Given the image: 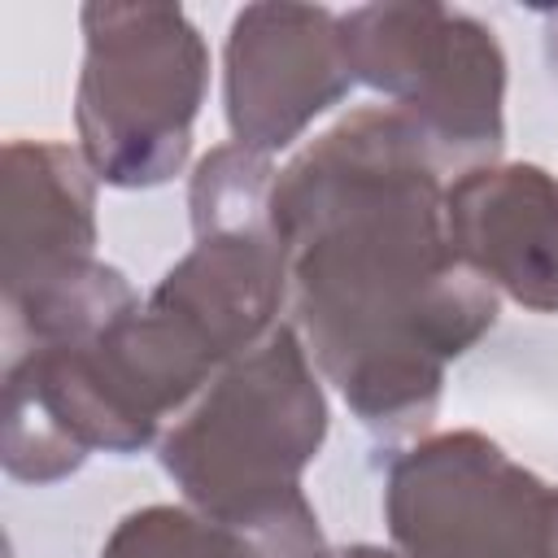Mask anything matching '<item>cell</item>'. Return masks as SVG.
<instances>
[{"label": "cell", "mask_w": 558, "mask_h": 558, "mask_svg": "<svg viewBox=\"0 0 558 558\" xmlns=\"http://www.w3.org/2000/svg\"><path fill=\"white\" fill-rule=\"evenodd\" d=\"M270 231L314 357L384 432L427 423L440 366L497 318L453 253L436 157L397 109H362L270 192Z\"/></svg>", "instance_id": "6da1fadb"}, {"label": "cell", "mask_w": 558, "mask_h": 558, "mask_svg": "<svg viewBox=\"0 0 558 558\" xmlns=\"http://www.w3.org/2000/svg\"><path fill=\"white\" fill-rule=\"evenodd\" d=\"M327 432L323 392L292 327L253 344L161 445L187 497L227 523L257 519L301 497V466Z\"/></svg>", "instance_id": "7a4b0ae2"}, {"label": "cell", "mask_w": 558, "mask_h": 558, "mask_svg": "<svg viewBox=\"0 0 558 558\" xmlns=\"http://www.w3.org/2000/svg\"><path fill=\"white\" fill-rule=\"evenodd\" d=\"M87 61L78 131L92 170L118 187L170 179L192 144L205 92V44L183 9H83Z\"/></svg>", "instance_id": "3957f363"}, {"label": "cell", "mask_w": 558, "mask_h": 558, "mask_svg": "<svg viewBox=\"0 0 558 558\" xmlns=\"http://www.w3.org/2000/svg\"><path fill=\"white\" fill-rule=\"evenodd\" d=\"M349 70L397 96L436 161L493 157L501 144L506 61L480 22L436 4L357 9L340 22Z\"/></svg>", "instance_id": "277c9868"}, {"label": "cell", "mask_w": 558, "mask_h": 558, "mask_svg": "<svg viewBox=\"0 0 558 558\" xmlns=\"http://www.w3.org/2000/svg\"><path fill=\"white\" fill-rule=\"evenodd\" d=\"M388 532L405 558H554V488L475 432L436 436L397 458Z\"/></svg>", "instance_id": "5b68a950"}, {"label": "cell", "mask_w": 558, "mask_h": 558, "mask_svg": "<svg viewBox=\"0 0 558 558\" xmlns=\"http://www.w3.org/2000/svg\"><path fill=\"white\" fill-rule=\"evenodd\" d=\"M353 83L340 22L327 9L253 4L227 39V122L253 153L296 140Z\"/></svg>", "instance_id": "8992f818"}, {"label": "cell", "mask_w": 558, "mask_h": 558, "mask_svg": "<svg viewBox=\"0 0 558 558\" xmlns=\"http://www.w3.org/2000/svg\"><path fill=\"white\" fill-rule=\"evenodd\" d=\"M453 253L519 305L558 310V179L541 166L471 170L445 192Z\"/></svg>", "instance_id": "52a82bcc"}, {"label": "cell", "mask_w": 558, "mask_h": 558, "mask_svg": "<svg viewBox=\"0 0 558 558\" xmlns=\"http://www.w3.org/2000/svg\"><path fill=\"white\" fill-rule=\"evenodd\" d=\"M92 187L70 148L13 140L4 148V310L35 301L92 262Z\"/></svg>", "instance_id": "ba28073f"}, {"label": "cell", "mask_w": 558, "mask_h": 558, "mask_svg": "<svg viewBox=\"0 0 558 558\" xmlns=\"http://www.w3.org/2000/svg\"><path fill=\"white\" fill-rule=\"evenodd\" d=\"M105 558H331L305 497L244 523L153 506L126 514Z\"/></svg>", "instance_id": "9c48e42d"}, {"label": "cell", "mask_w": 558, "mask_h": 558, "mask_svg": "<svg viewBox=\"0 0 558 558\" xmlns=\"http://www.w3.org/2000/svg\"><path fill=\"white\" fill-rule=\"evenodd\" d=\"M270 166L262 153L235 144L214 148L192 183V222L196 235H244L270 231Z\"/></svg>", "instance_id": "30bf717a"}, {"label": "cell", "mask_w": 558, "mask_h": 558, "mask_svg": "<svg viewBox=\"0 0 558 558\" xmlns=\"http://www.w3.org/2000/svg\"><path fill=\"white\" fill-rule=\"evenodd\" d=\"M336 558H405V554H388V549H375V545H353V549H344Z\"/></svg>", "instance_id": "8fae6325"}, {"label": "cell", "mask_w": 558, "mask_h": 558, "mask_svg": "<svg viewBox=\"0 0 558 558\" xmlns=\"http://www.w3.org/2000/svg\"><path fill=\"white\" fill-rule=\"evenodd\" d=\"M554 558H558V488H554Z\"/></svg>", "instance_id": "7c38bea8"}]
</instances>
